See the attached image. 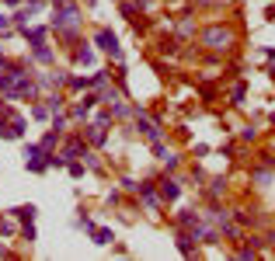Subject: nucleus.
I'll return each instance as SVG.
<instances>
[{"label": "nucleus", "instance_id": "obj_29", "mask_svg": "<svg viewBox=\"0 0 275 261\" xmlns=\"http://www.w3.org/2000/svg\"><path fill=\"white\" fill-rule=\"evenodd\" d=\"M4 4H21V0H4Z\"/></svg>", "mask_w": 275, "mask_h": 261}, {"label": "nucleus", "instance_id": "obj_28", "mask_svg": "<svg viewBox=\"0 0 275 261\" xmlns=\"http://www.w3.org/2000/svg\"><path fill=\"white\" fill-rule=\"evenodd\" d=\"M53 4H70V0H53Z\"/></svg>", "mask_w": 275, "mask_h": 261}, {"label": "nucleus", "instance_id": "obj_14", "mask_svg": "<svg viewBox=\"0 0 275 261\" xmlns=\"http://www.w3.org/2000/svg\"><path fill=\"white\" fill-rule=\"evenodd\" d=\"M56 143H59V129H49V132H46V139H42V150L49 154V150H53Z\"/></svg>", "mask_w": 275, "mask_h": 261}, {"label": "nucleus", "instance_id": "obj_10", "mask_svg": "<svg viewBox=\"0 0 275 261\" xmlns=\"http://www.w3.org/2000/svg\"><path fill=\"white\" fill-rule=\"evenodd\" d=\"M87 234L94 237V244H111V240H115V234H111V230H105V227H91Z\"/></svg>", "mask_w": 275, "mask_h": 261}, {"label": "nucleus", "instance_id": "obj_11", "mask_svg": "<svg viewBox=\"0 0 275 261\" xmlns=\"http://www.w3.org/2000/svg\"><path fill=\"white\" fill-rule=\"evenodd\" d=\"M192 240H195V237H192L188 230H185V234H178V251H181V254H188V258L195 254V244H192Z\"/></svg>", "mask_w": 275, "mask_h": 261}, {"label": "nucleus", "instance_id": "obj_6", "mask_svg": "<svg viewBox=\"0 0 275 261\" xmlns=\"http://www.w3.org/2000/svg\"><path fill=\"white\" fill-rule=\"evenodd\" d=\"M94 104H98V98H94V94H87L84 101H77V104L70 108V115H73V119H87V111H91Z\"/></svg>", "mask_w": 275, "mask_h": 261}, {"label": "nucleus", "instance_id": "obj_19", "mask_svg": "<svg viewBox=\"0 0 275 261\" xmlns=\"http://www.w3.org/2000/svg\"><path fill=\"white\" fill-rule=\"evenodd\" d=\"M66 167H70V174H73V178H81V174H84V164H81V160H77V157H73V160H70Z\"/></svg>", "mask_w": 275, "mask_h": 261}, {"label": "nucleus", "instance_id": "obj_3", "mask_svg": "<svg viewBox=\"0 0 275 261\" xmlns=\"http://www.w3.org/2000/svg\"><path fill=\"white\" fill-rule=\"evenodd\" d=\"M94 46H98V49H105L111 59H122V46H119V39H115V31H108V28H98Z\"/></svg>", "mask_w": 275, "mask_h": 261}, {"label": "nucleus", "instance_id": "obj_8", "mask_svg": "<svg viewBox=\"0 0 275 261\" xmlns=\"http://www.w3.org/2000/svg\"><path fill=\"white\" fill-rule=\"evenodd\" d=\"M11 212H14V219H21V223H31V219L38 216V209H35L31 202H28V206H18V209H11Z\"/></svg>", "mask_w": 275, "mask_h": 261}, {"label": "nucleus", "instance_id": "obj_1", "mask_svg": "<svg viewBox=\"0 0 275 261\" xmlns=\"http://www.w3.org/2000/svg\"><path fill=\"white\" fill-rule=\"evenodd\" d=\"M77 25H81V11H77L73 0H70V4H56L53 28H56V31H63L66 39H73V35H77Z\"/></svg>", "mask_w": 275, "mask_h": 261}, {"label": "nucleus", "instance_id": "obj_30", "mask_svg": "<svg viewBox=\"0 0 275 261\" xmlns=\"http://www.w3.org/2000/svg\"><path fill=\"white\" fill-rule=\"evenodd\" d=\"M268 73H272V77H275V66H268Z\"/></svg>", "mask_w": 275, "mask_h": 261}, {"label": "nucleus", "instance_id": "obj_20", "mask_svg": "<svg viewBox=\"0 0 275 261\" xmlns=\"http://www.w3.org/2000/svg\"><path fill=\"white\" fill-rule=\"evenodd\" d=\"M0 234H7V237H11V234H18V227H14L11 219H0Z\"/></svg>", "mask_w": 275, "mask_h": 261}, {"label": "nucleus", "instance_id": "obj_15", "mask_svg": "<svg viewBox=\"0 0 275 261\" xmlns=\"http://www.w3.org/2000/svg\"><path fill=\"white\" fill-rule=\"evenodd\" d=\"M73 56H77V63H84V66H91V63H94V52H91L87 46H84V49H77Z\"/></svg>", "mask_w": 275, "mask_h": 261}, {"label": "nucleus", "instance_id": "obj_16", "mask_svg": "<svg viewBox=\"0 0 275 261\" xmlns=\"http://www.w3.org/2000/svg\"><path fill=\"white\" fill-rule=\"evenodd\" d=\"M46 108H49V111H59V108H63V94H49V98H46Z\"/></svg>", "mask_w": 275, "mask_h": 261}, {"label": "nucleus", "instance_id": "obj_31", "mask_svg": "<svg viewBox=\"0 0 275 261\" xmlns=\"http://www.w3.org/2000/svg\"><path fill=\"white\" fill-rule=\"evenodd\" d=\"M199 4H209V0H199Z\"/></svg>", "mask_w": 275, "mask_h": 261}, {"label": "nucleus", "instance_id": "obj_2", "mask_svg": "<svg viewBox=\"0 0 275 261\" xmlns=\"http://www.w3.org/2000/svg\"><path fill=\"white\" fill-rule=\"evenodd\" d=\"M25 167H28L31 174H46V171H49V160H46L42 143H28V146H25Z\"/></svg>", "mask_w": 275, "mask_h": 261}, {"label": "nucleus", "instance_id": "obj_24", "mask_svg": "<svg viewBox=\"0 0 275 261\" xmlns=\"http://www.w3.org/2000/svg\"><path fill=\"white\" fill-rule=\"evenodd\" d=\"M77 227H81V230H91L94 219H91V216H81V219H77Z\"/></svg>", "mask_w": 275, "mask_h": 261}, {"label": "nucleus", "instance_id": "obj_21", "mask_svg": "<svg viewBox=\"0 0 275 261\" xmlns=\"http://www.w3.org/2000/svg\"><path fill=\"white\" fill-rule=\"evenodd\" d=\"M21 237H25V240H28V244H31V240H35V227H31V223H25V227H21Z\"/></svg>", "mask_w": 275, "mask_h": 261}, {"label": "nucleus", "instance_id": "obj_17", "mask_svg": "<svg viewBox=\"0 0 275 261\" xmlns=\"http://www.w3.org/2000/svg\"><path fill=\"white\" fill-rule=\"evenodd\" d=\"M230 104H244V84H237V87H233V94H230Z\"/></svg>", "mask_w": 275, "mask_h": 261}, {"label": "nucleus", "instance_id": "obj_4", "mask_svg": "<svg viewBox=\"0 0 275 261\" xmlns=\"http://www.w3.org/2000/svg\"><path fill=\"white\" fill-rule=\"evenodd\" d=\"M202 42H206L209 49H226V46H230V31H226L223 25H213V28H206Z\"/></svg>", "mask_w": 275, "mask_h": 261}, {"label": "nucleus", "instance_id": "obj_12", "mask_svg": "<svg viewBox=\"0 0 275 261\" xmlns=\"http://www.w3.org/2000/svg\"><path fill=\"white\" fill-rule=\"evenodd\" d=\"M31 56H35L38 63H53V49H46V42H38V46H31Z\"/></svg>", "mask_w": 275, "mask_h": 261}, {"label": "nucleus", "instance_id": "obj_13", "mask_svg": "<svg viewBox=\"0 0 275 261\" xmlns=\"http://www.w3.org/2000/svg\"><path fill=\"white\" fill-rule=\"evenodd\" d=\"M66 84H70L73 91H87V87H94V77H70Z\"/></svg>", "mask_w": 275, "mask_h": 261}, {"label": "nucleus", "instance_id": "obj_22", "mask_svg": "<svg viewBox=\"0 0 275 261\" xmlns=\"http://www.w3.org/2000/svg\"><path fill=\"white\" fill-rule=\"evenodd\" d=\"M223 188H226V181L223 178H213V195H223Z\"/></svg>", "mask_w": 275, "mask_h": 261}, {"label": "nucleus", "instance_id": "obj_26", "mask_svg": "<svg viewBox=\"0 0 275 261\" xmlns=\"http://www.w3.org/2000/svg\"><path fill=\"white\" fill-rule=\"evenodd\" d=\"M0 258H7V247H4V244H0Z\"/></svg>", "mask_w": 275, "mask_h": 261}, {"label": "nucleus", "instance_id": "obj_25", "mask_svg": "<svg viewBox=\"0 0 275 261\" xmlns=\"http://www.w3.org/2000/svg\"><path fill=\"white\" fill-rule=\"evenodd\" d=\"M11 25H14L11 18H4V14H0V31H4V35H7V31H11Z\"/></svg>", "mask_w": 275, "mask_h": 261}, {"label": "nucleus", "instance_id": "obj_18", "mask_svg": "<svg viewBox=\"0 0 275 261\" xmlns=\"http://www.w3.org/2000/svg\"><path fill=\"white\" fill-rule=\"evenodd\" d=\"M192 31H195L192 18H181V25H178V35H192Z\"/></svg>", "mask_w": 275, "mask_h": 261}, {"label": "nucleus", "instance_id": "obj_5", "mask_svg": "<svg viewBox=\"0 0 275 261\" xmlns=\"http://www.w3.org/2000/svg\"><path fill=\"white\" fill-rule=\"evenodd\" d=\"M178 195H181L178 181H174V178H161V202H174Z\"/></svg>", "mask_w": 275, "mask_h": 261}, {"label": "nucleus", "instance_id": "obj_9", "mask_svg": "<svg viewBox=\"0 0 275 261\" xmlns=\"http://www.w3.org/2000/svg\"><path fill=\"white\" fill-rule=\"evenodd\" d=\"M84 150H87V146H84V139H70L63 154H66V160H73V157H84Z\"/></svg>", "mask_w": 275, "mask_h": 261}, {"label": "nucleus", "instance_id": "obj_27", "mask_svg": "<svg viewBox=\"0 0 275 261\" xmlns=\"http://www.w3.org/2000/svg\"><path fill=\"white\" fill-rule=\"evenodd\" d=\"M0 66H4V49H0Z\"/></svg>", "mask_w": 275, "mask_h": 261}, {"label": "nucleus", "instance_id": "obj_7", "mask_svg": "<svg viewBox=\"0 0 275 261\" xmlns=\"http://www.w3.org/2000/svg\"><path fill=\"white\" fill-rule=\"evenodd\" d=\"M84 136H87L91 146H101V143H105V126H101V122H91V126L84 129Z\"/></svg>", "mask_w": 275, "mask_h": 261}, {"label": "nucleus", "instance_id": "obj_23", "mask_svg": "<svg viewBox=\"0 0 275 261\" xmlns=\"http://www.w3.org/2000/svg\"><path fill=\"white\" fill-rule=\"evenodd\" d=\"M31 115H35V119H46V115H49V108H46V104H35V108H31Z\"/></svg>", "mask_w": 275, "mask_h": 261}]
</instances>
